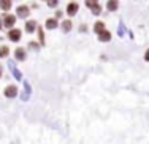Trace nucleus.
<instances>
[{
    "label": "nucleus",
    "instance_id": "nucleus-20",
    "mask_svg": "<svg viewBox=\"0 0 149 144\" xmlns=\"http://www.w3.org/2000/svg\"><path fill=\"white\" fill-rule=\"evenodd\" d=\"M0 76H2V66H0Z\"/></svg>",
    "mask_w": 149,
    "mask_h": 144
},
{
    "label": "nucleus",
    "instance_id": "nucleus-13",
    "mask_svg": "<svg viewBox=\"0 0 149 144\" xmlns=\"http://www.w3.org/2000/svg\"><path fill=\"white\" fill-rule=\"evenodd\" d=\"M0 8L2 10H10L11 8V0H2V2H0Z\"/></svg>",
    "mask_w": 149,
    "mask_h": 144
},
{
    "label": "nucleus",
    "instance_id": "nucleus-4",
    "mask_svg": "<svg viewBox=\"0 0 149 144\" xmlns=\"http://www.w3.org/2000/svg\"><path fill=\"white\" fill-rule=\"evenodd\" d=\"M86 6H89V8L92 10V13H94V15H98V13H100V5H98L97 2L87 0V2H86Z\"/></svg>",
    "mask_w": 149,
    "mask_h": 144
},
{
    "label": "nucleus",
    "instance_id": "nucleus-3",
    "mask_svg": "<svg viewBox=\"0 0 149 144\" xmlns=\"http://www.w3.org/2000/svg\"><path fill=\"white\" fill-rule=\"evenodd\" d=\"M78 8H79V5H78L76 2H70L68 3V8H67V13H68V16H74L78 13Z\"/></svg>",
    "mask_w": 149,
    "mask_h": 144
},
{
    "label": "nucleus",
    "instance_id": "nucleus-14",
    "mask_svg": "<svg viewBox=\"0 0 149 144\" xmlns=\"http://www.w3.org/2000/svg\"><path fill=\"white\" fill-rule=\"evenodd\" d=\"M8 52H10L8 46H2V48H0V57H6V55H8Z\"/></svg>",
    "mask_w": 149,
    "mask_h": 144
},
{
    "label": "nucleus",
    "instance_id": "nucleus-10",
    "mask_svg": "<svg viewBox=\"0 0 149 144\" xmlns=\"http://www.w3.org/2000/svg\"><path fill=\"white\" fill-rule=\"evenodd\" d=\"M62 30L63 32H70V30H72V21L70 19H65L62 22Z\"/></svg>",
    "mask_w": 149,
    "mask_h": 144
},
{
    "label": "nucleus",
    "instance_id": "nucleus-5",
    "mask_svg": "<svg viewBox=\"0 0 149 144\" xmlns=\"http://www.w3.org/2000/svg\"><path fill=\"white\" fill-rule=\"evenodd\" d=\"M16 93H17V87H16V86H8V87H5V97L13 98V97H16Z\"/></svg>",
    "mask_w": 149,
    "mask_h": 144
},
{
    "label": "nucleus",
    "instance_id": "nucleus-21",
    "mask_svg": "<svg viewBox=\"0 0 149 144\" xmlns=\"http://www.w3.org/2000/svg\"><path fill=\"white\" fill-rule=\"evenodd\" d=\"M0 27H2V21H0Z\"/></svg>",
    "mask_w": 149,
    "mask_h": 144
},
{
    "label": "nucleus",
    "instance_id": "nucleus-1",
    "mask_svg": "<svg viewBox=\"0 0 149 144\" xmlns=\"http://www.w3.org/2000/svg\"><path fill=\"white\" fill-rule=\"evenodd\" d=\"M15 22H16V16H13V15H5L3 16V24H5V27H8L10 30H11V27L15 26Z\"/></svg>",
    "mask_w": 149,
    "mask_h": 144
},
{
    "label": "nucleus",
    "instance_id": "nucleus-6",
    "mask_svg": "<svg viewBox=\"0 0 149 144\" xmlns=\"http://www.w3.org/2000/svg\"><path fill=\"white\" fill-rule=\"evenodd\" d=\"M17 16L19 17H27L29 16V6H26V5L17 6Z\"/></svg>",
    "mask_w": 149,
    "mask_h": 144
},
{
    "label": "nucleus",
    "instance_id": "nucleus-7",
    "mask_svg": "<svg viewBox=\"0 0 149 144\" xmlns=\"http://www.w3.org/2000/svg\"><path fill=\"white\" fill-rule=\"evenodd\" d=\"M26 49L24 48H17L16 51H15V57L17 59V60H24V59H26Z\"/></svg>",
    "mask_w": 149,
    "mask_h": 144
},
{
    "label": "nucleus",
    "instance_id": "nucleus-16",
    "mask_svg": "<svg viewBox=\"0 0 149 144\" xmlns=\"http://www.w3.org/2000/svg\"><path fill=\"white\" fill-rule=\"evenodd\" d=\"M38 35H40V41H41V43H43V30H41V29H38Z\"/></svg>",
    "mask_w": 149,
    "mask_h": 144
},
{
    "label": "nucleus",
    "instance_id": "nucleus-2",
    "mask_svg": "<svg viewBox=\"0 0 149 144\" xmlns=\"http://www.w3.org/2000/svg\"><path fill=\"white\" fill-rule=\"evenodd\" d=\"M8 38L11 41H19L21 40V30L19 29H11L8 32Z\"/></svg>",
    "mask_w": 149,
    "mask_h": 144
},
{
    "label": "nucleus",
    "instance_id": "nucleus-8",
    "mask_svg": "<svg viewBox=\"0 0 149 144\" xmlns=\"http://www.w3.org/2000/svg\"><path fill=\"white\" fill-rule=\"evenodd\" d=\"M98 40L100 41H109L111 40V33H109L108 30H103V32L98 35Z\"/></svg>",
    "mask_w": 149,
    "mask_h": 144
},
{
    "label": "nucleus",
    "instance_id": "nucleus-11",
    "mask_svg": "<svg viewBox=\"0 0 149 144\" xmlns=\"http://www.w3.org/2000/svg\"><path fill=\"white\" fill-rule=\"evenodd\" d=\"M94 30H95V32H97L98 35H100V33L105 30V24H103V22H100V21H98V22H95V26H94Z\"/></svg>",
    "mask_w": 149,
    "mask_h": 144
},
{
    "label": "nucleus",
    "instance_id": "nucleus-19",
    "mask_svg": "<svg viewBox=\"0 0 149 144\" xmlns=\"http://www.w3.org/2000/svg\"><path fill=\"white\" fill-rule=\"evenodd\" d=\"M48 5H51V6H56V5H57V2H48Z\"/></svg>",
    "mask_w": 149,
    "mask_h": 144
},
{
    "label": "nucleus",
    "instance_id": "nucleus-15",
    "mask_svg": "<svg viewBox=\"0 0 149 144\" xmlns=\"http://www.w3.org/2000/svg\"><path fill=\"white\" fill-rule=\"evenodd\" d=\"M108 10H111V11L118 10V2H108Z\"/></svg>",
    "mask_w": 149,
    "mask_h": 144
},
{
    "label": "nucleus",
    "instance_id": "nucleus-12",
    "mask_svg": "<svg viewBox=\"0 0 149 144\" xmlns=\"http://www.w3.org/2000/svg\"><path fill=\"white\" fill-rule=\"evenodd\" d=\"M56 27H57V21L56 19H48L46 21V29H56Z\"/></svg>",
    "mask_w": 149,
    "mask_h": 144
},
{
    "label": "nucleus",
    "instance_id": "nucleus-17",
    "mask_svg": "<svg viewBox=\"0 0 149 144\" xmlns=\"http://www.w3.org/2000/svg\"><path fill=\"white\" fill-rule=\"evenodd\" d=\"M144 60H146V62H149V49L146 51V54H144Z\"/></svg>",
    "mask_w": 149,
    "mask_h": 144
},
{
    "label": "nucleus",
    "instance_id": "nucleus-9",
    "mask_svg": "<svg viewBox=\"0 0 149 144\" xmlns=\"http://www.w3.org/2000/svg\"><path fill=\"white\" fill-rule=\"evenodd\" d=\"M35 27H37V21H29V22L26 24V30L29 33H32L35 30Z\"/></svg>",
    "mask_w": 149,
    "mask_h": 144
},
{
    "label": "nucleus",
    "instance_id": "nucleus-18",
    "mask_svg": "<svg viewBox=\"0 0 149 144\" xmlns=\"http://www.w3.org/2000/svg\"><path fill=\"white\" fill-rule=\"evenodd\" d=\"M30 48L35 49V48H37V43H35V41H32V43H30Z\"/></svg>",
    "mask_w": 149,
    "mask_h": 144
}]
</instances>
